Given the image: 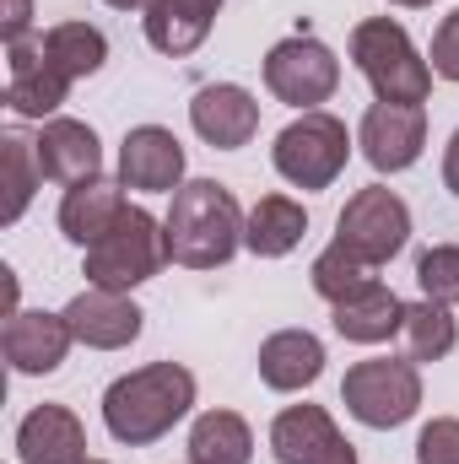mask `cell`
<instances>
[{
  "mask_svg": "<svg viewBox=\"0 0 459 464\" xmlns=\"http://www.w3.org/2000/svg\"><path fill=\"white\" fill-rule=\"evenodd\" d=\"M341 405L351 421L373 432H395L422 411V367L411 356H367L341 378Z\"/></svg>",
  "mask_w": 459,
  "mask_h": 464,
  "instance_id": "5",
  "label": "cell"
},
{
  "mask_svg": "<svg viewBox=\"0 0 459 464\" xmlns=\"http://www.w3.org/2000/svg\"><path fill=\"white\" fill-rule=\"evenodd\" d=\"M270 162L292 189H330L346 173V162H351V135H346V124L336 114L308 109L276 135Z\"/></svg>",
  "mask_w": 459,
  "mask_h": 464,
  "instance_id": "6",
  "label": "cell"
},
{
  "mask_svg": "<svg viewBox=\"0 0 459 464\" xmlns=\"http://www.w3.org/2000/svg\"><path fill=\"white\" fill-rule=\"evenodd\" d=\"M60 314H65L76 346H87V351H124L130 341H141V330H146V314L130 303V292H103V286L76 292Z\"/></svg>",
  "mask_w": 459,
  "mask_h": 464,
  "instance_id": "14",
  "label": "cell"
},
{
  "mask_svg": "<svg viewBox=\"0 0 459 464\" xmlns=\"http://www.w3.org/2000/svg\"><path fill=\"white\" fill-rule=\"evenodd\" d=\"M243 211L238 195L217 179H190L184 189H173V206L162 217L168 232V254L184 270H222L232 254L243 248Z\"/></svg>",
  "mask_w": 459,
  "mask_h": 464,
  "instance_id": "2",
  "label": "cell"
},
{
  "mask_svg": "<svg viewBox=\"0 0 459 464\" xmlns=\"http://www.w3.org/2000/svg\"><path fill=\"white\" fill-rule=\"evenodd\" d=\"M308 281H314V292L336 308L341 297H351V292H362L367 281H373V265H362L351 248H341V243H330L319 259H314V270H308Z\"/></svg>",
  "mask_w": 459,
  "mask_h": 464,
  "instance_id": "27",
  "label": "cell"
},
{
  "mask_svg": "<svg viewBox=\"0 0 459 464\" xmlns=\"http://www.w3.org/2000/svg\"><path fill=\"white\" fill-rule=\"evenodd\" d=\"M400 346L405 356L422 367V362H444L459 346V319L444 303H405V324H400Z\"/></svg>",
  "mask_w": 459,
  "mask_h": 464,
  "instance_id": "25",
  "label": "cell"
},
{
  "mask_svg": "<svg viewBox=\"0 0 459 464\" xmlns=\"http://www.w3.org/2000/svg\"><path fill=\"white\" fill-rule=\"evenodd\" d=\"M71 346H76V335H71L65 314H44V308H16L5 319V330H0V351L11 362V372H22V378L60 372Z\"/></svg>",
  "mask_w": 459,
  "mask_h": 464,
  "instance_id": "13",
  "label": "cell"
},
{
  "mask_svg": "<svg viewBox=\"0 0 459 464\" xmlns=\"http://www.w3.org/2000/svg\"><path fill=\"white\" fill-rule=\"evenodd\" d=\"M336 243L351 248L362 265H389L405 243H411V206L384 189V184H367L346 200V211L336 217Z\"/></svg>",
  "mask_w": 459,
  "mask_h": 464,
  "instance_id": "8",
  "label": "cell"
},
{
  "mask_svg": "<svg viewBox=\"0 0 459 464\" xmlns=\"http://www.w3.org/2000/svg\"><path fill=\"white\" fill-rule=\"evenodd\" d=\"M87 464H109V459H87Z\"/></svg>",
  "mask_w": 459,
  "mask_h": 464,
  "instance_id": "35",
  "label": "cell"
},
{
  "mask_svg": "<svg viewBox=\"0 0 459 464\" xmlns=\"http://www.w3.org/2000/svg\"><path fill=\"white\" fill-rule=\"evenodd\" d=\"M416 464H459V416H433L416 432Z\"/></svg>",
  "mask_w": 459,
  "mask_h": 464,
  "instance_id": "29",
  "label": "cell"
},
{
  "mask_svg": "<svg viewBox=\"0 0 459 464\" xmlns=\"http://www.w3.org/2000/svg\"><path fill=\"white\" fill-rule=\"evenodd\" d=\"M103 5H114V11H141V16H146L151 0H103Z\"/></svg>",
  "mask_w": 459,
  "mask_h": 464,
  "instance_id": "33",
  "label": "cell"
},
{
  "mask_svg": "<svg viewBox=\"0 0 459 464\" xmlns=\"http://www.w3.org/2000/svg\"><path fill=\"white\" fill-rule=\"evenodd\" d=\"M389 5H405V11H422V5H433V0H389Z\"/></svg>",
  "mask_w": 459,
  "mask_h": 464,
  "instance_id": "34",
  "label": "cell"
},
{
  "mask_svg": "<svg viewBox=\"0 0 459 464\" xmlns=\"http://www.w3.org/2000/svg\"><path fill=\"white\" fill-rule=\"evenodd\" d=\"M222 0H151L141 27H146V44L168 60H184L195 54L206 38H211V22H217Z\"/></svg>",
  "mask_w": 459,
  "mask_h": 464,
  "instance_id": "20",
  "label": "cell"
},
{
  "mask_svg": "<svg viewBox=\"0 0 459 464\" xmlns=\"http://www.w3.org/2000/svg\"><path fill=\"white\" fill-rule=\"evenodd\" d=\"M254 432L238 411H200L190 427V464H249Z\"/></svg>",
  "mask_w": 459,
  "mask_h": 464,
  "instance_id": "23",
  "label": "cell"
},
{
  "mask_svg": "<svg viewBox=\"0 0 459 464\" xmlns=\"http://www.w3.org/2000/svg\"><path fill=\"white\" fill-rule=\"evenodd\" d=\"M330 324H336V335L351 341V346H384V341L400 335V324H405V303L373 276L362 292H351V297H341V303L330 308Z\"/></svg>",
  "mask_w": 459,
  "mask_h": 464,
  "instance_id": "19",
  "label": "cell"
},
{
  "mask_svg": "<svg viewBox=\"0 0 459 464\" xmlns=\"http://www.w3.org/2000/svg\"><path fill=\"white\" fill-rule=\"evenodd\" d=\"M427 65H433L438 82H454L459 87V5L438 22V33H433V60H427Z\"/></svg>",
  "mask_w": 459,
  "mask_h": 464,
  "instance_id": "30",
  "label": "cell"
},
{
  "mask_svg": "<svg viewBox=\"0 0 459 464\" xmlns=\"http://www.w3.org/2000/svg\"><path fill=\"white\" fill-rule=\"evenodd\" d=\"M22 464H87V427L71 405H33L16 427Z\"/></svg>",
  "mask_w": 459,
  "mask_h": 464,
  "instance_id": "17",
  "label": "cell"
},
{
  "mask_svg": "<svg viewBox=\"0 0 459 464\" xmlns=\"http://www.w3.org/2000/svg\"><path fill=\"white\" fill-rule=\"evenodd\" d=\"M341 87V60L330 54V44H319L314 33H292L281 44H270L265 54V92L298 114L330 103Z\"/></svg>",
  "mask_w": 459,
  "mask_h": 464,
  "instance_id": "7",
  "label": "cell"
},
{
  "mask_svg": "<svg viewBox=\"0 0 459 464\" xmlns=\"http://www.w3.org/2000/svg\"><path fill=\"white\" fill-rule=\"evenodd\" d=\"M38 140V168H44V179L49 184H65V189H76V184H87V179H98L103 173V146H98V130L93 124H82V119H44V130L33 135Z\"/></svg>",
  "mask_w": 459,
  "mask_h": 464,
  "instance_id": "16",
  "label": "cell"
},
{
  "mask_svg": "<svg viewBox=\"0 0 459 464\" xmlns=\"http://www.w3.org/2000/svg\"><path fill=\"white\" fill-rule=\"evenodd\" d=\"M27 27H33V0H5V11H0V38L16 44V38H27Z\"/></svg>",
  "mask_w": 459,
  "mask_h": 464,
  "instance_id": "31",
  "label": "cell"
},
{
  "mask_svg": "<svg viewBox=\"0 0 459 464\" xmlns=\"http://www.w3.org/2000/svg\"><path fill=\"white\" fill-rule=\"evenodd\" d=\"M195 411V372L184 362H146L103 389V427L124 449L168 438Z\"/></svg>",
  "mask_w": 459,
  "mask_h": 464,
  "instance_id": "1",
  "label": "cell"
},
{
  "mask_svg": "<svg viewBox=\"0 0 459 464\" xmlns=\"http://www.w3.org/2000/svg\"><path fill=\"white\" fill-rule=\"evenodd\" d=\"M162 265H173L168 232L146 206H124V217L114 227L103 232L93 248H82V276H87V286H103V292H135Z\"/></svg>",
  "mask_w": 459,
  "mask_h": 464,
  "instance_id": "4",
  "label": "cell"
},
{
  "mask_svg": "<svg viewBox=\"0 0 459 464\" xmlns=\"http://www.w3.org/2000/svg\"><path fill=\"white\" fill-rule=\"evenodd\" d=\"M190 124L211 151H238L259 135V103L238 82H211L190 98Z\"/></svg>",
  "mask_w": 459,
  "mask_h": 464,
  "instance_id": "15",
  "label": "cell"
},
{
  "mask_svg": "<svg viewBox=\"0 0 459 464\" xmlns=\"http://www.w3.org/2000/svg\"><path fill=\"white\" fill-rule=\"evenodd\" d=\"M119 184L141 195L184 189V140L162 124H135L119 140Z\"/></svg>",
  "mask_w": 459,
  "mask_h": 464,
  "instance_id": "11",
  "label": "cell"
},
{
  "mask_svg": "<svg viewBox=\"0 0 459 464\" xmlns=\"http://www.w3.org/2000/svg\"><path fill=\"white\" fill-rule=\"evenodd\" d=\"M444 189L459 195V130L449 135V146H444Z\"/></svg>",
  "mask_w": 459,
  "mask_h": 464,
  "instance_id": "32",
  "label": "cell"
},
{
  "mask_svg": "<svg viewBox=\"0 0 459 464\" xmlns=\"http://www.w3.org/2000/svg\"><path fill=\"white\" fill-rule=\"evenodd\" d=\"M416 286H422L427 303L454 308L459 303V248L454 243H433V248L416 259Z\"/></svg>",
  "mask_w": 459,
  "mask_h": 464,
  "instance_id": "28",
  "label": "cell"
},
{
  "mask_svg": "<svg viewBox=\"0 0 459 464\" xmlns=\"http://www.w3.org/2000/svg\"><path fill=\"white\" fill-rule=\"evenodd\" d=\"M351 65L367 76L378 103H427L433 92V65L422 60V49L411 44V33L395 16H367L351 27L346 38Z\"/></svg>",
  "mask_w": 459,
  "mask_h": 464,
  "instance_id": "3",
  "label": "cell"
},
{
  "mask_svg": "<svg viewBox=\"0 0 459 464\" xmlns=\"http://www.w3.org/2000/svg\"><path fill=\"white\" fill-rule=\"evenodd\" d=\"M0 157H5V211H0V222L16 227V222L27 217V206H33V189L44 184L38 140L22 135V130H5V135H0Z\"/></svg>",
  "mask_w": 459,
  "mask_h": 464,
  "instance_id": "26",
  "label": "cell"
},
{
  "mask_svg": "<svg viewBox=\"0 0 459 464\" xmlns=\"http://www.w3.org/2000/svg\"><path fill=\"white\" fill-rule=\"evenodd\" d=\"M356 146L373 173H405L427 151V109L422 103H373L356 124Z\"/></svg>",
  "mask_w": 459,
  "mask_h": 464,
  "instance_id": "10",
  "label": "cell"
},
{
  "mask_svg": "<svg viewBox=\"0 0 459 464\" xmlns=\"http://www.w3.org/2000/svg\"><path fill=\"white\" fill-rule=\"evenodd\" d=\"M270 454L276 464H356V449L325 405H287L270 421Z\"/></svg>",
  "mask_w": 459,
  "mask_h": 464,
  "instance_id": "12",
  "label": "cell"
},
{
  "mask_svg": "<svg viewBox=\"0 0 459 464\" xmlns=\"http://www.w3.org/2000/svg\"><path fill=\"white\" fill-rule=\"evenodd\" d=\"M71 98V76L49 60L44 33L5 44V109L16 119H54Z\"/></svg>",
  "mask_w": 459,
  "mask_h": 464,
  "instance_id": "9",
  "label": "cell"
},
{
  "mask_svg": "<svg viewBox=\"0 0 459 464\" xmlns=\"http://www.w3.org/2000/svg\"><path fill=\"white\" fill-rule=\"evenodd\" d=\"M325 372V341L314 330H276L259 341V383L276 394H303Z\"/></svg>",
  "mask_w": 459,
  "mask_h": 464,
  "instance_id": "18",
  "label": "cell"
},
{
  "mask_svg": "<svg viewBox=\"0 0 459 464\" xmlns=\"http://www.w3.org/2000/svg\"><path fill=\"white\" fill-rule=\"evenodd\" d=\"M308 232V211L292 195H259L249 222H243V248L254 259H287Z\"/></svg>",
  "mask_w": 459,
  "mask_h": 464,
  "instance_id": "22",
  "label": "cell"
},
{
  "mask_svg": "<svg viewBox=\"0 0 459 464\" xmlns=\"http://www.w3.org/2000/svg\"><path fill=\"white\" fill-rule=\"evenodd\" d=\"M124 206H130V200H124V184L98 173V179L65 189V200H60V232H65L76 248H93V243L124 217Z\"/></svg>",
  "mask_w": 459,
  "mask_h": 464,
  "instance_id": "21",
  "label": "cell"
},
{
  "mask_svg": "<svg viewBox=\"0 0 459 464\" xmlns=\"http://www.w3.org/2000/svg\"><path fill=\"white\" fill-rule=\"evenodd\" d=\"M44 49H49V60H54L71 82H87V76H98V71L109 65V38H103V27H93V22H54V27L44 33Z\"/></svg>",
  "mask_w": 459,
  "mask_h": 464,
  "instance_id": "24",
  "label": "cell"
}]
</instances>
